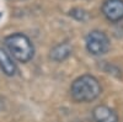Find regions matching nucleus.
<instances>
[{
  "mask_svg": "<svg viewBox=\"0 0 123 122\" xmlns=\"http://www.w3.org/2000/svg\"><path fill=\"white\" fill-rule=\"evenodd\" d=\"M0 68L4 72V74L7 77H12L16 73V65L14 60L11 59L10 54L3 48H0Z\"/></svg>",
  "mask_w": 123,
  "mask_h": 122,
  "instance_id": "nucleus-6",
  "label": "nucleus"
},
{
  "mask_svg": "<svg viewBox=\"0 0 123 122\" xmlns=\"http://www.w3.org/2000/svg\"><path fill=\"white\" fill-rule=\"evenodd\" d=\"M5 46L9 52L15 57L18 62H28L33 57L35 48L27 36L22 33H14L5 38Z\"/></svg>",
  "mask_w": 123,
  "mask_h": 122,
  "instance_id": "nucleus-2",
  "label": "nucleus"
},
{
  "mask_svg": "<svg viewBox=\"0 0 123 122\" xmlns=\"http://www.w3.org/2000/svg\"><path fill=\"white\" fill-rule=\"evenodd\" d=\"M86 48L94 56H102L110 49V39L101 31H91L86 36Z\"/></svg>",
  "mask_w": 123,
  "mask_h": 122,
  "instance_id": "nucleus-3",
  "label": "nucleus"
},
{
  "mask_svg": "<svg viewBox=\"0 0 123 122\" xmlns=\"http://www.w3.org/2000/svg\"><path fill=\"white\" fill-rule=\"evenodd\" d=\"M70 93L78 103H89L101 94V85L95 77L89 74L81 75L71 84Z\"/></svg>",
  "mask_w": 123,
  "mask_h": 122,
  "instance_id": "nucleus-1",
  "label": "nucleus"
},
{
  "mask_svg": "<svg viewBox=\"0 0 123 122\" xmlns=\"http://www.w3.org/2000/svg\"><path fill=\"white\" fill-rule=\"evenodd\" d=\"M95 122H118V116L112 109L105 105H98L92 111Z\"/></svg>",
  "mask_w": 123,
  "mask_h": 122,
  "instance_id": "nucleus-5",
  "label": "nucleus"
},
{
  "mask_svg": "<svg viewBox=\"0 0 123 122\" xmlns=\"http://www.w3.org/2000/svg\"><path fill=\"white\" fill-rule=\"evenodd\" d=\"M71 53V47L68 43H59L50 51V58L55 62H62L67 59Z\"/></svg>",
  "mask_w": 123,
  "mask_h": 122,
  "instance_id": "nucleus-7",
  "label": "nucleus"
},
{
  "mask_svg": "<svg viewBox=\"0 0 123 122\" xmlns=\"http://www.w3.org/2000/svg\"><path fill=\"white\" fill-rule=\"evenodd\" d=\"M102 13L110 21H119L123 19V0H106L102 5Z\"/></svg>",
  "mask_w": 123,
  "mask_h": 122,
  "instance_id": "nucleus-4",
  "label": "nucleus"
}]
</instances>
